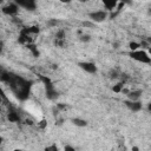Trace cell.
Instances as JSON below:
<instances>
[{"label":"cell","instance_id":"cell-19","mask_svg":"<svg viewBox=\"0 0 151 151\" xmlns=\"http://www.w3.org/2000/svg\"><path fill=\"white\" fill-rule=\"evenodd\" d=\"M1 142H2V138H1V137H0V144H1Z\"/></svg>","mask_w":151,"mask_h":151},{"label":"cell","instance_id":"cell-9","mask_svg":"<svg viewBox=\"0 0 151 151\" xmlns=\"http://www.w3.org/2000/svg\"><path fill=\"white\" fill-rule=\"evenodd\" d=\"M101 2L107 11H113L118 5V0H101Z\"/></svg>","mask_w":151,"mask_h":151},{"label":"cell","instance_id":"cell-20","mask_svg":"<svg viewBox=\"0 0 151 151\" xmlns=\"http://www.w3.org/2000/svg\"><path fill=\"white\" fill-rule=\"evenodd\" d=\"M2 2H4V0H0V5H1V4H2Z\"/></svg>","mask_w":151,"mask_h":151},{"label":"cell","instance_id":"cell-10","mask_svg":"<svg viewBox=\"0 0 151 151\" xmlns=\"http://www.w3.org/2000/svg\"><path fill=\"white\" fill-rule=\"evenodd\" d=\"M7 118H8V120H9V122H12V123L20 122V116H19V113H18V112H15V111H13V110L8 112Z\"/></svg>","mask_w":151,"mask_h":151},{"label":"cell","instance_id":"cell-6","mask_svg":"<svg viewBox=\"0 0 151 151\" xmlns=\"http://www.w3.org/2000/svg\"><path fill=\"white\" fill-rule=\"evenodd\" d=\"M78 66H79L83 71H85V72H87V73H91V74L97 73V66H96V64L92 63V61H81V63L78 64Z\"/></svg>","mask_w":151,"mask_h":151},{"label":"cell","instance_id":"cell-14","mask_svg":"<svg viewBox=\"0 0 151 151\" xmlns=\"http://www.w3.org/2000/svg\"><path fill=\"white\" fill-rule=\"evenodd\" d=\"M122 87H123V85H122V84H118L117 86H114V87H113V91H116V92H119V91L122 90Z\"/></svg>","mask_w":151,"mask_h":151},{"label":"cell","instance_id":"cell-4","mask_svg":"<svg viewBox=\"0 0 151 151\" xmlns=\"http://www.w3.org/2000/svg\"><path fill=\"white\" fill-rule=\"evenodd\" d=\"M88 17L94 22H103L107 18V12L106 11H93L88 14Z\"/></svg>","mask_w":151,"mask_h":151},{"label":"cell","instance_id":"cell-18","mask_svg":"<svg viewBox=\"0 0 151 151\" xmlns=\"http://www.w3.org/2000/svg\"><path fill=\"white\" fill-rule=\"evenodd\" d=\"M1 101H2V99H1V94H0V104H1Z\"/></svg>","mask_w":151,"mask_h":151},{"label":"cell","instance_id":"cell-12","mask_svg":"<svg viewBox=\"0 0 151 151\" xmlns=\"http://www.w3.org/2000/svg\"><path fill=\"white\" fill-rule=\"evenodd\" d=\"M72 122H73V124L76 125V126H80V127H83V126H86V120H84V119H80V118H74V119H72Z\"/></svg>","mask_w":151,"mask_h":151},{"label":"cell","instance_id":"cell-1","mask_svg":"<svg viewBox=\"0 0 151 151\" xmlns=\"http://www.w3.org/2000/svg\"><path fill=\"white\" fill-rule=\"evenodd\" d=\"M0 79L9 84L11 90L20 100H25L28 98L29 92H31V83L29 81H27L26 79H24L19 76H14V74H9V73H2L0 76Z\"/></svg>","mask_w":151,"mask_h":151},{"label":"cell","instance_id":"cell-2","mask_svg":"<svg viewBox=\"0 0 151 151\" xmlns=\"http://www.w3.org/2000/svg\"><path fill=\"white\" fill-rule=\"evenodd\" d=\"M130 57L132 59H134L136 61H139L142 64H150L151 63L150 54L144 50H134L130 53Z\"/></svg>","mask_w":151,"mask_h":151},{"label":"cell","instance_id":"cell-15","mask_svg":"<svg viewBox=\"0 0 151 151\" xmlns=\"http://www.w3.org/2000/svg\"><path fill=\"white\" fill-rule=\"evenodd\" d=\"M65 150H71V151H73L74 149H73L72 146H65Z\"/></svg>","mask_w":151,"mask_h":151},{"label":"cell","instance_id":"cell-5","mask_svg":"<svg viewBox=\"0 0 151 151\" xmlns=\"http://www.w3.org/2000/svg\"><path fill=\"white\" fill-rule=\"evenodd\" d=\"M18 11H19V6L15 4V2H9V4H7V5H5L4 7H2V13L4 14H6V15H15L17 13H18Z\"/></svg>","mask_w":151,"mask_h":151},{"label":"cell","instance_id":"cell-13","mask_svg":"<svg viewBox=\"0 0 151 151\" xmlns=\"http://www.w3.org/2000/svg\"><path fill=\"white\" fill-rule=\"evenodd\" d=\"M138 47H140V44H138V42H131V44H130V48H131L132 51L138 50Z\"/></svg>","mask_w":151,"mask_h":151},{"label":"cell","instance_id":"cell-7","mask_svg":"<svg viewBox=\"0 0 151 151\" xmlns=\"http://www.w3.org/2000/svg\"><path fill=\"white\" fill-rule=\"evenodd\" d=\"M13 2H15L19 7H22L25 9H34L37 6L35 0H13Z\"/></svg>","mask_w":151,"mask_h":151},{"label":"cell","instance_id":"cell-17","mask_svg":"<svg viewBox=\"0 0 151 151\" xmlns=\"http://www.w3.org/2000/svg\"><path fill=\"white\" fill-rule=\"evenodd\" d=\"M78 1H80V2H86V1H88V0H78Z\"/></svg>","mask_w":151,"mask_h":151},{"label":"cell","instance_id":"cell-8","mask_svg":"<svg viewBox=\"0 0 151 151\" xmlns=\"http://www.w3.org/2000/svg\"><path fill=\"white\" fill-rule=\"evenodd\" d=\"M125 104H126V106H127L131 111H133V112H138V111H140L142 107H143V105H142V103H140L139 99H138V100H127V101H125Z\"/></svg>","mask_w":151,"mask_h":151},{"label":"cell","instance_id":"cell-3","mask_svg":"<svg viewBox=\"0 0 151 151\" xmlns=\"http://www.w3.org/2000/svg\"><path fill=\"white\" fill-rule=\"evenodd\" d=\"M42 80L45 81V88H46V97L48 98V99H51V100H53V99H55L57 97H58V93H57V91H55V88H54V86L51 84V81L47 79V78H42Z\"/></svg>","mask_w":151,"mask_h":151},{"label":"cell","instance_id":"cell-16","mask_svg":"<svg viewBox=\"0 0 151 151\" xmlns=\"http://www.w3.org/2000/svg\"><path fill=\"white\" fill-rule=\"evenodd\" d=\"M59 1H60V2H64V4H68L71 0H59Z\"/></svg>","mask_w":151,"mask_h":151},{"label":"cell","instance_id":"cell-11","mask_svg":"<svg viewBox=\"0 0 151 151\" xmlns=\"http://www.w3.org/2000/svg\"><path fill=\"white\" fill-rule=\"evenodd\" d=\"M142 96V92L140 91H131L127 93V97H129V100H138Z\"/></svg>","mask_w":151,"mask_h":151}]
</instances>
